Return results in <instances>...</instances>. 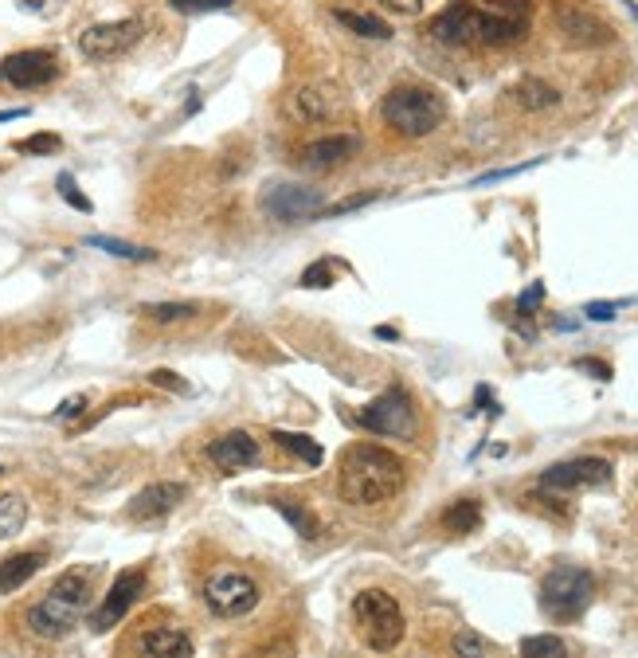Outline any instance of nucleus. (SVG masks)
I'll return each mask as SVG.
<instances>
[{
	"label": "nucleus",
	"mask_w": 638,
	"mask_h": 658,
	"mask_svg": "<svg viewBox=\"0 0 638 658\" xmlns=\"http://www.w3.org/2000/svg\"><path fill=\"white\" fill-rule=\"evenodd\" d=\"M263 208L282 224H298V220H314L321 216V192L306 185H271L263 192Z\"/></svg>",
	"instance_id": "obj_13"
},
{
	"label": "nucleus",
	"mask_w": 638,
	"mask_h": 658,
	"mask_svg": "<svg viewBox=\"0 0 638 658\" xmlns=\"http://www.w3.org/2000/svg\"><path fill=\"white\" fill-rule=\"evenodd\" d=\"M404 482H408L404 463L392 451L376 447V443H353L341 455V467H337V494L349 506L388 502L404 490Z\"/></svg>",
	"instance_id": "obj_2"
},
{
	"label": "nucleus",
	"mask_w": 638,
	"mask_h": 658,
	"mask_svg": "<svg viewBox=\"0 0 638 658\" xmlns=\"http://www.w3.org/2000/svg\"><path fill=\"white\" fill-rule=\"evenodd\" d=\"M443 525H447L451 533H474V529L482 525V506H478L474 498H462V502L443 510Z\"/></svg>",
	"instance_id": "obj_24"
},
{
	"label": "nucleus",
	"mask_w": 638,
	"mask_h": 658,
	"mask_svg": "<svg viewBox=\"0 0 638 658\" xmlns=\"http://www.w3.org/2000/svg\"><path fill=\"white\" fill-rule=\"evenodd\" d=\"M361 145H365V141L357 138V134H333V138H318V141H310V145H306L302 161H306L310 169H329V165H341V161L357 157V153H361Z\"/></svg>",
	"instance_id": "obj_17"
},
{
	"label": "nucleus",
	"mask_w": 638,
	"mask_h": 658,
	"mask_svg": "<svg viewBox=\"0 0 638 658\" xmlns=\"http://www.w3.org/2000/svg\"><path fill=\"white\" fill-rule=\"evenodd\" d=\"M87 408V396H75V400H63L59 404V412H55V420H67V416H79Z\"/></svg>",
	"instance_id": "obj_40"
},
{
	"label": "nucleus",
	"mask_w": 638,
	"mask_h": 658,
	"mask_svg": "<svg viewBox=\"0 0 638 658\" xmlns=\"http://www.w3.org/2000/svg\"><path fill=\"white\" fill-rule=\"evenodd\" d=\"M274 510L286 517V521H290L298 533H306V537H314V533H318V525L310 521V514H306L302 506H290V502H274Z\"/></svg>",
	"instance_id": "obj_31"
},
{
	"label": "nucleus",
	"mask_w": 638,
	"mask_h": 658,
	"mask_svg": "<svg viewBox=\"0 0 638 658\" xmlns=\"http://www.w3.org/2000/svg\"><path fill=\"white\" fill-rule=\"evenodd\" d=\"M259 658H294V643H286V639H278V643H271L267 651Z\"/></svg>",
	"instance_id": "obj_41"
},
{
	"label": "nucleus",
	"mask_w": 638,
	"mask_h": 658,
	"mask_svg": "<svg viewBox=\"0 0 638 658\" xmlns=\"http://www.w3.org/2000/svg\"><path fill=\"white\" fill-rule=\"evenodd\" d=\"M0 474H4V467H0Z\"/></svg>",
	"instance_id": "obj_44"
},
{
	"label": "nucleus",
	"mask_w": 638,
	"mask_h": 658,
	"mask_svg": "<svg viewBox=\"0 0 638 658\" xmlns=\"http://www.w3.org/2000/svg\"><path fill=\"white\" fill-rule=\"evenodd\" d=\"M615 467L599 455H588V459H568V463H556L541 474V490L545 494H576V490H595V486H607L611 482Z\"/></svg>",
	"instance_id": "obj_10"
},
{
	"label": "nucleus",
	"mask_w": 638,
	"mask_h": 658,
	"mask_svg": "<svg viewBox=\"0 0 638 658\" xmlns=\"http://www.w3.org/2000/svg\"><path fill=\"white\" fill-rule=\"evenodd\" d=\"M560 32L576 47H599L615 40V32L588 8H560Z\"/></svg>",
	"instance_id": "obj_16"
},
{
	"label": "nucleus",
	"mask_w": 638,
	"mask_h": 658,
	"mask_svg": "<svg viewBox=\"0 0 638 658\" xmlns=\"http://www.w3.org/2000/svg\"><path fill=\"white\" fill-rule=\"evenodd\" d=\"M584 314H588L592 322H611V318L619 314V306H611V302H592V306H588Z\"/></svg>",
	"instance_id": "obj_39"
},
{
	"label": "nucleus",
	"mask_w": 638,
	"mask_h": 658,
	"mask_svg": "<svg viewBox=\"0 0 638 658\" xmlns=\"http://www.w3.org/2000/svg\"><path fill=\"white\" fill-rule=\"evenodd\" d=\"M28 521V502L20 494H0V541L16 537Z\"/></svg>",
	"instance_id": "obj_25"
},
{
	"label": "nucleus",
	"mask_w": 638,
	"mask_h": 658,
	"mask_svg": "<svg viewBox=\"0 0 638 658\" xmlns=\"http://www.w3.org/2000/svg\"><path fill=\"white\" fill-rule=\"evenodd\" d=\"M208 459L224 470V474H239V470L259 463V443L247 431H228V435H220V439L208 443Z\"/></svg>",
	"instance_id": "obj_14"
},
{
	"label": "nucleus",
	"mask_w": 638,
	"mask_h": 658,
	"mask_svg": "<svg viewBox=\"0 0 638 658\" xmlns=\"http://www.w3.org/2000/svg\"><path fill=\"white\" fill-rule=\"evenodd\" d=\"M595 596V580L588 568L580 564H556L548 568L541 580V608L552 619H576L580 611H588Z\"/></svg>",
	"instance_id": "obj_6"
},
{
	"label": "nucleus",
	"mask_w": 638,
	"mask_h": 658,
	"mask_svg": "<svg viewBox=\"0 0 638 658\" xmlns=\"http://www.w3.org/2000/svg\"><path fill=\"white\" fill-rule=\"evenodd\" d=\"M521 658H568V651L556 635H529L521 643Z\"/></svg>",
	"instance_id": "obj_28"
},
{
	"label": "nucleus",
	"mask_w": 638,
	"mask_h": 658,
	"mask_svg": "<svg viewBox=\"0 0 638 658\" xmlns=\"http://www.w3.org/2000/svg\"><path fill=\"white\" fill-rule=\"evenodd\" d=\"M55 79H59V59L51 47H28V51H12L0 59V83L4 87L40 91Z\"/></svg>",
	"instance_id": "obj_8"
},
{
	"label": "nucleus",
	"mask_w": 638,
	"mask_h": 658,
	"mask_svg": "<svg viewBox=\"0 0 638 658\" xmlns=\"http://www.w3.org/2000/svg\"><path fill=\"white\" fill-rule=\"evenodd\" d=\"M32 110L28 106H12V110H0V122H16V118H28Z\"/></svg>",
	"instance_id": "obj_43"
},
{
	"label": "nucleus",
	"mask_w": 638,
	"mask_h": 658,
	"mask_svg": "<svg viewBox=\"0 0 638 658\" xmlns=\"http://www.w3.org/2000/svg\"><path fill=\"white\" fill-rule=\"evenodd\" d=\"M529 32V0H455L431 24V36L451 47H498Z\"/></svg>",
	"instance_id": "obj_1"
},
{
	"label": "nucleus",
	"mask_w": 638,
	"mask_h": 658,
	"mask_svg": "<svg viewBox=\"0 0 638 658\" xmlns=\"http://www.w3.org/2000/svg\"><path fill=\"white\" fill-rule=\"evenodd\" d=\"M145 592V568H126V572H118V580L110 584V592H106V600L91 611V631H110L114 623H122L130 611H134L137 596Z\"/></svg>",
	"instance_id": "obj_12"
},
{
	"label": "nucleus",
	"mask_w": 638,
	"mask_h": 658,
	"mask_svg": "<svg viewBox=\"0 0 638 658\" xmlns=\"http://www.w3.org/2000/svg\"><path fill=\"white\" fill-rule=\"evenodd\" d=\"M55 188H59V196H63L75 212H94L91 196H87V192H79V185H75V177H71V173H59V177H55Z\"/></svg>",
	"instance_id": "obj_30"
},
{
	"label": "nucleus",
	"mask_w": 638,
	"mask_h": 658,
	"mask_svg": "<svg viewBox=\"0 0 638 658\" xmlns=\"http://www.w3.org/2000/svg\"><path fill=\"white\" fill-rule=\"evenodd\" d=\"M137 651L145 658H192V639L177 627H149L137 635Z\"/></svg>",
	"instance_id": "obj_18"
},
{
	"label": "nucleus",
	"mask_w": 638,
	"mask_h": 658,
	"mask_svg": "<svg viewBox=\"0 0 638 658\" xmlns=\"http://www.w3.org/2000/svg\"><path fill=\"white\" fill-rule=\"evenodd\" d=\"M541 302H545V282H533V286L521 290V298H517V314H537Z\"/></svg>",
	"instance_id": "obj_34"
},
{
	"label": "nucleus",
	"mask_w": 638,
	"mask_h": 658,
	"mask_svg": "<svg viewBox=\"0 0 638 658\" xmlns=\"http://www.w3.org/2000/svg\"><path fill=\"white\" fill-rule=\"evenodd\" d=\"M376 4L388 8V12H396V16H419L427 8V0H376Z\"/></svg>",
	"instance_id": "obj_37"
},
{
	"label": "nucleus",
	"mask_w": 638,
	"mask_h": 658,
	"mask_svg": "<svg viewBox=\"0 0 638 658\" xmlns=\"http://www.w3.org/2000/svg\"><path fill=\"white\" fill-rule=\"evenodd\" d=\"M44 564H47V549H28V553L4 557V561H0V592H16V588L28 584Z\"/></svg>",
	"instance_id": "obj_20"
},
{
	"label": "nucleus",
	"mask_w": 638,
	"mask_h": 658,
	"mask_svg": "<svg viewBox=\"0 0 638 658\" xmlns=\"http://www.w3.org/2000/svg\"><path fill=\"white\" fill-rule=\"evenodd\" d=\"M349 32L365 36V40H392V24H384L380 16H365V12H353V8H337L333 12Z\"/></svg>",
	"instance_id": "obj_22"
},
{
	"label": "nucleus",
	"mask_w": 638,
	"mask_h": 658,
	"mask_svg": "<svg viewBox=\"0 0 638 658\" xmlns=\"http://www.w3.org/2000/svg\"><path fill=\"white\" fill-rule=\"evenodd\" d=\"M580 369H584V373H592V376H599V380H607V376H611V369H607V365H599L595 357H584V361H580Z\"/></svg>",
	"instance_id": "obj_42"
},
{
	"label": "nucleus",
	"mask_w": 638,
	"mask_h": 658,
	"mask_svg": "<svg viewBox=\"0 0 638 658\" xmlns=\"http://www.w3.org/2000/svg\"><path fill=\"white\" fill-rule=\"evenodd\" d=\"M455 658H486L482 639H478V635H470V631L455 635Z\"/></svg>",
	"instance_id": "obj_36"
},
{
	"label": "nucleus",
	"mask_w": 638,
	"mask_h": 658,
	"mask_svg": "<svg viewBox=\"0 0 638 658\" xmlns=\"http://www.w3.org/2000/svg\"><path fill=\"white\" fill-rule=\"evenodd\" d=\"M181 498H184L181 482H153V486H145L141 494H134L130 517H134V521H161V517H169L177 510Z\"/></svg>",
	"instance_id": "obj_15"
},
{
	"label": "nucleus",
	"mask_w": 638,
	"mask_h": 658,
	"mask_svg": "<svg viewBox=\"0 0 638 658\" xmlns=\"http://www.w3.org/2000/svg\"><path fill=\"white\" fill-rule=\"evenodd\" d=\"M274 443L282 447V451H290V455H298V459H306L310 467H318L321 463V447L310 439V435H294V431H274Z\"/></svg>",
	"instance_id": "obj_27"
},
{
	"label": "nucleus",
	"mask_w": 638,
	"mask_h": 658,
	"mask_svg": "<svg viewBox=\"0 0 638 658\" xmlns=\"http://www.w3.org/2000/svg\"><path fill=\"white\" fill-rule=\"evenodd\" d=\"M87 243L98 247V251H106V255H114V259H130V263H149V259H157V251L134 247V243H122V239H110V235H91Z\"/></svg>",
	"instance_id": "obj_26"
},
{
	"label": "nucleus",
	"mask_w": 638,
	"mask_h": 658,
	"mask_svg": "<svg viewBox=\"0 0 638 658\" xmlns=\"http://www.w3.org/2000/svg\"><path fill=\"white\" fill-rule=\"evenodd\" d=\"M177 12L184 16H204V12H220V8H231L235 0H169Z\"/></svg>",
	"instance_id": "obj_33"
},
{
	"label": "nucleus",
	"mask_w": 638,
	"mask_h": 658,
	"mask_svg": "<svg viewBox=\"0 0 638 658\" xmlns=\"http://www.w3.org/2000/svg\"><path fill=\"white\" fill-rule=\"evenodd\" d=\"M91 572L75 568V572H63L44 596L28 608V627L40 635V639H63L67 631L79 627V619L91 611Z\"/></svg>",
	"instance_id": "obj_3"
},
{
	"label": "nucleus",
	"mask_w": 638,
	"mask_h": 658,
	"mask_svg": "<svg viewBox=\"0 0 638 658\" xmlns=\"http://www.w3.org/2000/svg\"><path fill=\"white\" fill-rule=\"evenodd\" d=\"M357 427H365L372 435H388V439H411L419 427V416H415L408 392L400 384H392L380 400H372L368 408L357 412Z\"/></svg>",
	"instance_id": "obj_7"
},
{
	"label": "nucleus",
	"mask_w": 638,
	"mask_h": 658,
	"mask_svg": "<svg viewBox=\"0 0 638 658\" xmlns=\"http://www.w3.org/2000/svg\"><path fill=\"white\" fill-rule=\"evenodd\" d=\"M20 12H28V16H40V20H47V16H55L67 0H12Z\"/></svg>",
	"instance_id": "obj_35"
},
{
	"label": "nucleus",
	"mask_w": 638,
	"mask_h": 658,
	"mask_svg": "<svg viewBox=\"0 0 638 658\" xmlns=\"http://www.w3.org/2000/svg\"><path fill=\"white\" fill-rule=\"evenodd\" d=\"M337 267H341V263H333V259L310 263V267L302 271V286H306V290H325V286H333V282H337Z\"/></svg>",
	"instance_id": "obj_29"
},
{
	"label": "nucleus",
	"mask_w": 638,
	"mask_h": 658,
	"mask_svg": "<svg viewBox=\"0 0 638 658\" xmlns=\"http://www.w3.org/2000/svg\"><path fill=\"white\" fill-rule=\"evenodd\" d=\"M204 600H208V608L216 611L220 619H239V615L255 611V604H259V588H255V580L243 576V572H216V576L204 584Z\"/></svg>",
	"instance_id": "obj_11"
},
{
	"label": "nucleus",
	"mask_w": 638,
	"mask_h": 658,
	"mask_svg": "<svg viewBox=\"0 0 638 658\" xmlns=\"http://www.w3.org/2000/svg\"><path fill=\"white\" fill-rule=\"evenodd\" d=\"M63 141L59 134H32V138L16 141V153H59Z\"/></svg>",
	"instance_id": "obj_32"
},
{
	"label": "nucleus",
	"mask_w": 638,
	"mask_h": 658,
	"mask_svg": "<svg viewBox=\"0 0 638 658\" xmlns=\"http://www.w3.org/2000/svg\"><path fill=\"white\" fill-rule=\"evenodd\" d=\"M145 36V20L141 16H126V20H106V24H91L79 32V51L83 59H114L122 51H130Z\"/></svg>",
	"instance_id": "obj_9"
},
{
	"label": "nucleus",
	"mask_w": 638,
	"mask_h": 658,
	"mask_svg": "<svg viewBox=\"0 0 638 658\" xmlns=\"http://www.w3.org/2000/svg\"><path fill=\"white\" fill-rule=\"evenodd\" d=\"M141 314L149 322H157V326H181V322H192L200 314V306H192V302H153Z\"/></svg>",
	"instance_id": "obj_23"
},
{
	"label": "nucleus",
	"mask_w": 638,
	"mask_h": 658,
	"mask_svg": "<svg viewBox=\"0 0 638 658\" xmlns=\"http://www.w3.org/2000/svg\"><path fill=\"white\" fill-rule=\"evenodd\" d=\"M329 114H333V106H329L325 91H318V87H298V91H290V98H286V118L290 122L314 126V122H325Z\"/></svg>",
	"instance_id": "obj_19"
},
{
	"label": "nucleus",
	"mask_w": 638,
	"mask_h": 658,
	"mask_svg": "<svg viewBox=\"0 0 638 658\" xmlns=\"http://www.w3.org/2000/svg\"><path fill=\"white\" fill-rule=\"evenodd\" d=\"M509 98H513L521 110H552V106L560 102V91L548 87L545 79H537V75H525V79L509 91Z\"/></svg>",
	"instance_id": "obj_21"
},
{
	"label": "nucleus",
	"mask_w": 638,
	"mask_h": 658,
	"mask_svg": "<svg viewBox=\"0 0 638 658\" xmlns=\"http://www.w3.org/2000/svg\"><path fill=\"white\" fill-rule=\"evenodd\" d=\"M380 118L400 134V138H427L443 126L447 118V102L443 94L419 83H404L380 98Z\"/></svg>",
	"instance_id": "obj_4"
},
{
	"label": "nucleus",
	"mask_w": 638,
	"mask_h": 658,
	"mask_svg": "<svg viewBox=\"0 0 638 658\" xmlns=\"http://www.w3.org/2000/svg\"><path fill=\"white\" fill-rule=\"evenodd\" d=\"M149 384H157V388H173V392H184V388H188L181 376L169 373V369H157V373H149Z\"/></svg>",
	"instance_id": "obj_38"
},
{
	"label": "nucleus",
	"mask_w": 638,
	"mask_h": 658,
	"mask_svg": "<svg viewBox=\"0 0 638 658\" xmlns=\"http://www.w3.org/2000/svg\"><path fill=\"white\" fill-rule=\"evenodd\" d=\"M353 619L357 631L365 635L372 651H396L404 639V608L396 604V596H388L384 588H368L353 600Z\"/></svg>",
	"instance_id": "obj_5"
}]
</instances>
